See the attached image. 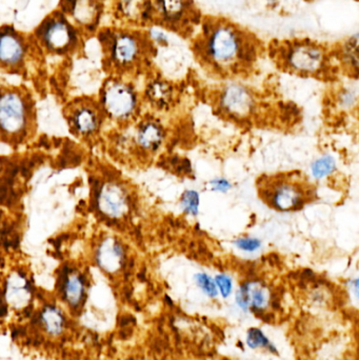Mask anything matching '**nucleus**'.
<instances>
[{
    "mask_svg": "<svg viewBox=\"0 0 359 360\" xmlns=\"http://www.w3.org/2000/svg\"><path fill=\"white\" fill-rule=\"evenodd\" d=\"M208 53L219 66L251 64L257 56L255 46L230 25L219 26L212 31L208 42Z\"/></svg>",
    "mask_w": 359,
    "mask_h": 360,
    "instance_id": "obj_2",
    "label": "nucleus"
},
{
    "mask_svg": "<svg viewBox=\"0 0 359 360\" xmlns=\"http://www.w3.org/2000/svg\"><path fill=\"white\" fill-rule=\"evenodd\" d=\"M161 10L165 16L176 19L183 11V0H159Z\"/></svg>",
    "mask_w": 359,
    "mask_h": 360,
    "instance_id": "obj_26",
    "label": "nucleus"
},
{
    "mask_svg": "<svg viewBox=\"0 0 359 360\" xmlns=\"http://www.w3.org/2000/svg\"><path fill=\"white\" fill-rule=\"evenodd\" d=\"M209 186L212 191L219 193H228L233 188V184L229 179L223 178V177L212 179L209 182Z\"/></svg>",
    "mask_w": 359,
    "mask_h": 360,
    "instance_id": "obj_28",
    "label": "nucleus"
},
{
    "mask_svg": "<svg viewBox=\"0 0 359 360\" xmlns=\"http://www.w3.org/2000/svg\"><path fill=\"white\" fill-rule=\"evenodd\" d=\"M215 283L219 287V295L223 299H229L235 293L234 290V281L227 273H219L215 276Z\"/></svg>",
    "mask_w": 359,
    "mask_h": 360,
    "instance_id": "obj_25",
    "label": "nucleus"
},
{
    "mask_svg": "<svg viewBox=\"0 0 359 360\" xmlns=\"http://www.w3.org/2000/svg\"><path fill=\"white\" fill-rule=\"evenodd\" d=\"M233 245L238 251H241L245 254H256L264 247L261 239L255 236H250V235L234 239Z\"/></svg>",
    "mask_w": 359,
    "mask_h": 360,
    "instance_id": "obj_22",
    "label": "nucleus"
},
{
    "mask_svg": "<svg viewBox=\"0 0 359 360\" xmlns=\"http://www.w3.org/2000/svg\"><path fill=\"white\" fill-rule=\"evenodd\" d=\"M24 57V46L15 34L3 32L0 44V58L3 64L15 66Z\"/></svg>",
    "mask_w": 359,
    "mask_h": 360,
    "instance_id": "obj_15",
    "label": "nucleus"
},
{
    "mask_svg": "<svg viewBox=\"0 0 359 360\" xmlns=\"http://www.w3.org/2000/svg\"><path fill=\"white\" fill-rule=\"evenodd\" d=\"M236 307L243 313H252L258 317L271 314L277 303L274 287L265 279L250 277L241 281L234 293Z\"/></svg>",
    "mask_w": 359,
    "mask_h": 360,
    "instance_id": "obj_5",
    "label": "nucleus"
},
{
    "mask_svg": "<svg viewBox=\"0 0 359 360\" xmlns=\"http://www.w3.org/2000/svg\"><path fill=\"white\" fill-rule=\"evenodd\" d=\"M104 112L117 120H126L134 114L137 100L133 88L126 84L111 82L104 88L102 96Z\"/></svg>",
    "mask_w": 359,
    "mask_h": 360,
    "instance_id": "obj_7",
    "label": "nucleus"
},
{
    "mask_svg": "<svg viewBox=\"0 0 359 360\" xmlns=\"http://www.w3.org/2000/svg\"><path fill=\"white\" fill-rule=\"evenodd\" d=\"M33 108L17 92H3L0 100V124L3 140H20L27 136Z\"/></svg>",
    "mask_w": 359,
    "mask_h": 360,
    "instance_id": "obj_4",
    "label": "nucleus"
},
{
    "mask_svg": "<svg viewBox=\"0 0 359 360\" xmlns=\"http://www.w3.org/2000/svg\"><path fill=\"white\" fill-rule=\"evenodd\" d=\"M338 102L344 110H351L358 102V94L353 88H342L338 95Z\"/></svg>",
    "mask_w": 359,
    "mask_h": 360,
    "instance_id": "obj_27",
    "label": "nucleus"
},
{
    "mask_svg": "<svg viewBox=\"0 0 359 360\" xmlns=\"http://www.w3.org/2000/svg\"><path fill=\"white\" fill-rule=\"evenodd\" d=\"M194 278L195 283L199 285V289L203 291V294L207 295L210 299L219 297V287L215 283V278H212L207 273H199V274L195 275Z\"/></svg>",
    "mask_w": 359,
    "mask_h": 360,
    "instance_id": "obj_23",
    "label": "nucleus"
},
{
    "mask_svg": "<svg viewBox=\"0 0 359 360\" xmlns=\"http://www.w3.org/2000/svg\"><path fill=\"white\" fill-rule=\"evenodd\" d=\"M148 95L157 106H167L171 98L170 86L165 84V82H154L149 88Z\"/></svg>",
    "mask_w": 359,
    "mask_h": 360,
    "instance_id": "obj_21",
    "label": "nucleus"
},
{
    "mask_svg": "<svg viewBox=\"0 0 359 360\" xmlns=\"http://www.w3.org/2000/svg\"><path fill=\"white\" fill-rule=\"evenodd\" d=\"M42 38L54 51H64L75 39L73 30L62 20H51L46 25H42Z\"/></svg>",
    "mask_w": 359,
    "mask_h": 360,
    "instance_id": "obj_12",
    "label": "nucleus"
},
{
    "mask_svg": "<svg viewBox=\"0 0 359 360\" xmlns=\"http://www.w3.org/2000/svg\"><path fill=\"white\" fill-rule=\"evenodd\" d=\"M338 169V160L332 154L320 155L316 157L310 164V175L315 182H322L324 179L332 176Z\"/></svg>",
    "mask_w": 359,
    "mask_h": 360,
    "instance_id": "obj_20",
    "label": "nucleus"
},
{
    "mask_svg": "<svg viewBox=\"0 0 359 360\" xmlns=\"http://www.w3.org/2000/svg\"><path fill=\"white\" fill-rule=\"evenodd\" d=\"M76 0H62V8L66 12L73 11L75 9Z\"/></svg>",
    "mask_w": 359,
    "mask_h": 360,
    "instance_id": "obj_30",
    "label": "nucleus"
},
{
    "mask_svg": "<svg viewBox=\"0 0 359 360\" xmlns=\"http://www.w3.org/2000/svg\"><path fill=\"white\" fill-rule=\"evenodd\" d=\"M96 208L109 219H122L130 211L127 191L116 182H106L98 189Z\"/></svg>",
    "mask_w": 359,
    "mask_h": 360,
    "instance_id": "obj_8",
    "label": "nucleus"
},
{
    "mask_svg": "<svg viewBox=\"0 0 359 360\" xmlns=\"http://www.w3.org/2000/svg\"><path fill=\"white\" fill-rule=\"evenodd\" d=\"M279 59L286 71L308 77L322 75L329 68V57L324 48L309 40L288 44L282 49Z\"/></svg>",
    "mask_w": 359,
    "mask_h": 360,
    "instance_id": "obj_3",
    "label": "nucleus"
},
{
    "mask_svg": "<svg viewBox=\"0 0 359 360\" xmlns=\"http://www.w3.org/2000/svg\"><path fill=\"white\" fill-rule=\"evenodd\" d=\"M199 194L196 191H185L181 198V207L185 214L196 216L199 210Z\"/></svg>",
    "mask_w": 359,
    "mask_h": 360,
    "instance_id": "obj_24",
    "label": "nucleus"
},
{
    "mask_svg": "<svg viewBox=\"0 0 359 360\" xmlns=\"http://www.w3.org/2000/svg\"><path fill=\"white\" fill-rule=\"evenodd\" d=\"M39 321L42 329L50 336L60 335L66 325L64 312L54 305H46L42 309Z\"/></svg>",
    "mask_w": 359,
    "mask_h": 360,
    "instance_id": "obj_17",
    "label": "nucleus"
},
{
    "mask_svg": "<svg viewBox=\"0 0 359 360\" xmlns=\"http://www.w3.org/2000/svg\"><path fill=\"white\" fill-rule=\"evenodd\" d=\"M68 122L72 130L86 138L100 130L102 126V112L94 104H76L70 113Z\"/></svg>",
    "mask_w": 359,
    "mask_h": 360,
    "instance_id": "obj_9",
    "label": "nucleus"
},
{
    "mask_svg": "<svg viewBox=\"0 0 359 360\" xmlns=\"http://www.w3.org/2000/svg\"><path fill=\"white\" fill-rule=\"evenodd\" d=\"M245 345L252 351H261L270 355L279 356V350L270 339L265 330L260 327H251L245 335Z\"/></svg>",
    "mask_w": 359,
    "mask_h": 360,
    "instance_id": "obj_14",
    "label": "nucleus"
},
{
    "mask_svg": "<svg viewBox=\"0 0 359 360\" xmlns=\"http://www.w3.org/2000/svg\"><path fill=\"white\" fill-rule=\"evenodd\" d=\"M262 202L278 213H296L315 199V188L300 172L264 175L257 182Z\"/></svg>",
    "mask_w": 359,
    "mask_h": 360,
    "instance_id": "obj_1",
    "label": "nucleus"
},
{
    "mask_svg": "<svg viewBox=\"0 0 359 360\" xmlns=\"http://www.w3.org/2000/svg\"><path fill=\"white\" fill-rule=\"evenodd\" d=\"M138 46L134 38L129 35H120L114 39L112 56L115 61L120 64H129L136 58Z\"/></svg>",
    "mask_w": 359,
    "mask_h": 360,
    "instance_id": "obj_19",
    "label": "nucleus"
},
{
    "mask_svg": "<svg viewBox=\"0 0 359 360\" xmlns=\"http://www.w3.org/2000/svg\"><path fill=\"white\" fill-rule=\"evenodd\" d=\"M221 112L236 122H248L257 113V97L241 84H230L219 97Z\"/></svg>",
    "mask_w": 359,
    "mask_h": 360,
    "instance_id": "obj_6",
    "label": "nucleus"
},
{
    "mask_svg": "<svg viewBox=\"0 0 359 360\" xmlns=\"http://www.w3.org/2000/svg\"><path fill=\"white\" fill-rule=\"evenodd\" d=\"M163 138V130L156 122H148L141 124L137 133V142L139 146L150 152H154L161 146Z\"/></svg>",
    "mask_w": 359,
    "mask_h": 360,
    "instance_id": "obj_16",
    "label": "nucleus"
},
{
    "mask_svg": "<svg viewBox=\"0 0 359 360\" xmlns=\"http://www.w3.org/2000/svg\"><path fill=\"white\" fill-rule=\"evenodd\" d=\"M31 299V285L21 273H13L8 277L5 287V299L12 307H25Z\"/></svg>",
    "mask_w": 359,
    "mask_h": 360,
    "instance_id": "obj_13",
    "label": "nucleus"
},
{
    "mask_svg": "<svg viewBox=\"0 0 359 360\" xmlns=\"http://www.w3.org/2000/svg\"><path fill=\"white\" fill-rule=\"evenodd\" d=\"M349 289L353 299L359 303V275L349 281Z\"/></svg>",
    "mask_w": 359,
    "mask_h": 360,
    "instance_id": "obj_29",
    "label": "nucleus"
},
{
    "mask_svg": "<svg viewBox=\"0 0 359 360\" xmlns=\"http://www.w3.org/2000/svg\"><path fill=\"white\" fill-rule=\"evenodd\" d=\"M86 279L76 269H66L59 281V291L64 301L73 309L84 303L86 296Z\"/></svg>",
    "mask_w": 359,
    "mask_h": 360,
    "instance_id": "obj_10",
    "label": "nucleus"
},
{
    "mask_svg": "<svg viewBox=\"0 0 359 360\" xmlns=\"http://www.w3.org/2000/svg\"><path fill=\"white\" fill-rule=\"evenodd\" d=\"M342 66L354 75H359V32L351 35L340 50Z\"/></svg>",
    "mask_w": 359,
    "mask_h": 360,
    "instance_id": "obj_18",
    "label": "nucleus"
},
{
    "mask_svg": "<svg viewBox=\"0 0 359 360\" xmlns=\"http://www.w3.org/2000/svg\"><path fill=\"white\" fill-rule=\"evenodd\" d=\"M95 257L102 271L108 274H116L126 263V251L117 239L106 238L98 247Z\"/></svg>",
    "mask_w": 359,
    "mask_h": 360,
    "instance_id": "obj_11",
    "label": "nucleus"
},
{
    "mask_svg": "<svg viewBox=\"0 0 359 360\" xmlns=\"http://www.w3.org/2000/svg\"><path fill=\"white\" fill-rule=\"evenodd\" d=\"M152 36L158 42H167V37H165V34L160 33V32L153 31Z\"/></svg>",
    "mask_w": 359,
    "mask_h": 360,
    "instance_id": "obj_31",
    "label": "nucleus"
}]
</instances>
